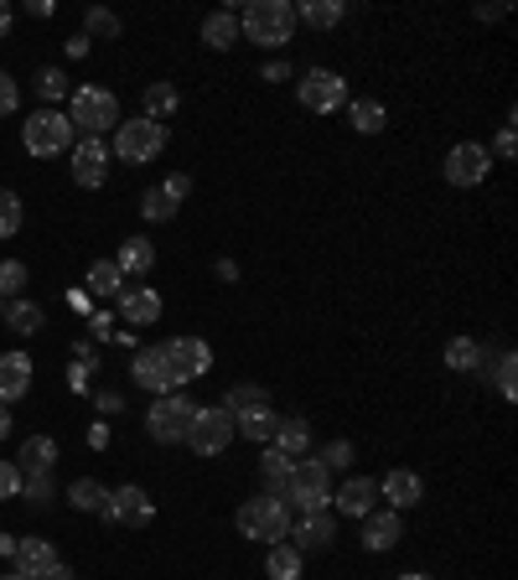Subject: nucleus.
I'll list each match as a JSON object with an SVG mask.
<instances>
[{
    "mask_svg": "<svg viewBox=\"0 0 518 580\" xmlns=\"http://www.w3.org/2000/svg\"><path fill=\"white\" fill-rule=\"evenodd\" d=\"M296 93H301V104H307L311 115H332V109L348 104V78L332 68H311L307 78L296 83Z\"/></svg>",
    "mask_w": 518,
    "mask_h": 580,
    "instance_id": "9",
    "label": "nucleus"
},
{
    "mask_svg": "<svg viewBox=\"0 0 518 580\" xmlns=\"http://www.w3.org/2000/svg\"><path fill=\"white\" fill-rule=\"evenodd\" d=\"M119 291H125L119 265H115V259H94V265H89V296H99V301H115Z\"/></svg>",
    "mask_w": 518,
    "mask_h": 580,
    "instance_id": "27",
    "label": "nucleus"
},
{
    "mask_svg": "<svg viewBox=\"0 0 518 580\" xmlns=\"http://www.w3.org/2000/svg\"><path fill=\"white\" fill-rule=\"evenodd\" d=\"M16 104H22V89H16V78L0 68V115H16Z\"/></svg>",
    "mask_w": 518,
    "mask_h": 580,
    "instance_id": "45",
    "label": "nucleus"
},
{
    "mask_svg": "<svg viewBox=\"0 0 518 580\" xmlns=\"http://www.w3.org/2000/svg\"><path fill=\"white\" fill-rule=\"evenodd\" d=\"M187 192H192V177H166L161 186H151L141 197V212L151 223H166V218H177V208L187 203Z\"/></svg>",
    "mask_w": 518,
    "mask_h": 580,
    "instance_id": "14",
    "label": "nucleus"
},
{
    "mask_svg": "<svg viewBox=\"0 0 518 580\" xmlns=\"http://www.w3.org/2000/svg\"><path fill=\"white\" fill-rule=\"evenodd\" d=\"M73 182L89 186V192L109 182V145H104V140L83 136L78 145H73Z\"/></svg>",
    "mask_w": 518,
    "mask_h": 580,
    "instance_id": "12",
    "label": "nucleus"
},
{
    "mask_svg": "<svg viewBox=\"0 0 518 580\" xmlns=\"http://www.w3.org/2000/svg\"><path fill=\"white\" fill-rule=\"evenodd\" d=\"M358 524H363V550H374V555H384V550H394V544L404 539V524H400V513H394V508H384V513H363Z\"/></svg>",
    "mask_w": 518,
    "mask_h": 580,
    "instance_id": "17",
    "label": "nucleus"
},
{
    "mask_svg": "<svg viewBox=\"0 0 518 580\" xmlns=\"http://www.w3.org/2000/svg\"><path fill=\"white\" fill-rule=\"evenodd\" d=\"M16 570H22L26 580H37L42 576V570H52V565H57V550H52V539H16Z\"/></svg>",
    "mask_w": 518,
    "mask_h": 580,
    "instance_id": "23",
    "label": "nucleus"
},
{
    "mask_svg": "<svg viewBox=\"0 0 518 580\" xmlns=\"http://www.w3.org/2000/svg\"><path fill=\"white\" fill-rule=\"evenodd\" d=\"M238 31H244V42L275 52V47H285L290 31H296V5H290V0H249L244 16H238Z\"/></svg>",
    "mask_w": 518,
    "mask_h": 580,
    "instance_id": "1",
    "label": "nucleus"
},
{
    "mask_svg": "<svg viewBox=\"0 0 518 580\" xmlns=\"http://www.w3.org/2000/svg\"><path fill=\"white\" fill-rule=\"evenodd\" d=\"M5 31H11V5L0 0V37H5Z\"/></svg>",
    "mask_w": 518,
    "mask_h": 580,
    "instance_id": "54",
    "label": "nucleus"
},
{
    "mask_svg": "<svg viewBox=\"0 0 518 580\" xmlns=\"http://www.w3.org/2000/svg\"><path fill=\"white\" fill-rule=\"evenodd\" d=\"M115 265H119V275H151V270H156V244L135 233V239H125V244H119Z\"/></svg>",
    "mask_w": 518,
    "mask_h": 580,
    "instance_id": "24",
    "label": "nucleus"
},
{
    "mask_svg": "<svg viewBox=\"0 0 518 580\" xmlns=\"http://www.w3.org/2000/svg\"><path fill=\"white\" fill-rule=\"evenodd\" d=\"M384 125H389L384 104H378V99H358V104H353V130H358V136H378Z\"/></svg>",
    "mask_w": 518,
    "mask_h": 580,
    "instance_id": "35",
    "label": "nucleus"
},
{
    "mask_svg": "<svg viewBox=\"0 0 518 580\" xmlns=\"http://www.w3.org/2000/svg\"><path fill=\"white\" fill-rule=\"evenodd\" d=\"M68 73L63 68H42L37 73V93H42V99H48V104H57V99H68Z\"/></svg>",
    "mask_w": 518,
    "mask_h": 580,
    "instance_id": "37",
    "label": "nucleus"
},
{
    "mask_svg": "<svg viewBox=\"0 0 518 580\" xmlns=\"http://www.w3.org/2000/svg\"><path fill=\"white\" fill-rule=\"evenodd\" d=\"M446 369L451 373H477L482 369V343H477V337H451L446 343Z\"/></svg>",
    "mask_w": 518,
    "mask_h": 580,
    "instance_id": "29",
    "label": "nucleus"
},
{
    "mask_svg": "<svg viewBox=\"0 0 518 580\" xmlns=\"http://www.w3.org/2000/svg\"><path fill=\"white\" fill-rule=\"evenodd\" d=\"M16 291H26V265L22 259H5L0 265V296H16Z\"/></svg>",
    "mask_w": 518,
    "mask_h": 580,
    "instance_id": "43",
    "label": "nucleus"
},
{
    "mask_svg": "<svg viewBox=\"0 0 518 580\" xmlns=\"http://www.w3.org/2000/svg\"><path fill=\"white\" fill-rule=\"evenodd\" d=\"M514 373H518V358H514V352H503V358H497V369H493V384H497V395H503V399L518 395V378H514Z\"/></svg>",
    "mask_w": 518,
    "mask_h": 580,
    "instance_id": "38",
    "label": "nucleus"
},
{
    "mask_svg": "<svg viewBox=\"0 0 518 580\" xmlns=\"http://www.w3.org/2000/svg\"><path fill=\"white\" fill-rule=\"evenodd\" d=\"M0 555H5V559L16 555V534H0Z\"/></svg>",
    "mask_w": 518,
    "mask_h": 580,
    "instance_id": "53",
    "label": "nucleus"
},
{
    "mask_svg": "<svg viewBox=\"0 0 518 580\" xmlns=\"http://www.w3.org/2000/svg\"><path fill=\"white\" fill-rule=\"evenodd\" d=\"M471 16H477V22H503V16H508V5H477Z\"/></svg>",
    "mask_w": 518,
    "mask_h": 580,
    "instance_id": "48",
    "label": "nucleus"
},
{
    "mask_svg": "<svg viewBox=\"0 0 518 580\" xmlns=\"http://www.w3.org/2000/svg\"><path fill=\"white\" fill-rule=\"evenodd\" d=\"M31 395V358L26 352H0V404H16Z\"/></svg>",
    "mask_w": 518,
    "mask_h": 580,
    "instance_id": "18",
    "label": "nucleus"
},
{
    "mask_svg": "<svg viewBox=\"0 0 518 580\" xmlns=\"http://www.w3.org/2000/svg\"><path fill=\"white\" fill-rule=\"evenodd\" d=\"M5 326H11V332H22V337H37V332L48 326V311H42L37 301H11L5 306Z\"/></svg>",
    "mask_w": 518,
    "mask_h": 580,
    "instance_id": "28",
    "label": "nucleus"
},
{
    "mask_svg": "<svg viewBox=\"0 0 518 580\" xmlns=\"http://www.w3.org/2000/svg\"><path fill=\"white\" fill-rule=\"evenodd\" d=\"M514 151H518V140H514V115H508V125L497 130V156H503V162H514Z\"/></svg>",
    "mask_w": 518,
    "mask_h": 580,
    "instance_id": "47",
    "label": "nucleus"
},
{
    "mask_svg": "<svg viewBox=\"0 0 518 580\" xmlns=\"http://www.w3.org/2000/svg\"><path fill=\"white\" fill-rule=\"evenodd\" d=\"M0 580H26V576H22V570H5V576H0Z\"/></svg>",
    "mask_w": 518,
    "mask_h": 580,
    "instance_id": "57",
    "label": "nucleus"
},
{
    "mask_svg": "<svg viewBox=\"0 0 518 580\" xmlns=\"http://www.w3.org/2000/svg\"><path fill=\"white\" fill-rule=\"evenodd\" d=\"M182 109V93L171 89V83H151L145 89V119H156V125H166V119Z\"/></svg>",
    "mask_w": 518,
    "mask_h": 580,
    "instance_id": "30",
    "label": "nucleus"
},
{
    "mask_svg": "<svg viewBox=\"0 0 518 580\" xmlns=\"http://www.w3.org/2000/svg\"><path fill=\"white\" fill-rule=\"evenodd\" d=\"M63 47H68V57H83V52H89V37H68Z\"/></svg>",
    "mask_w": 518,
    "mask_h": 580,
    "instance_id": "51",
    "label": "nucleus"
},
{
    "mask_svg": "<svg viewBox=\"0 0 518 580\" xmlns=\"http://www.w3.org/2000/svg\"><path fill=\"white\" fill-rule=\"evenodd\" d=\"M285 503H296L301 513H327V503H332V472L322 462H290V477H285Z\"/></svg>",
    "mask_w": 518,
    "mask_h": 580,
    "instance_id": "5",
    "label": "nucleus"
},
{
    "mask_svg": "<svg viewBox=\"0 0 518 580\" xmlns=\"http://www.w3.org/2000/svg\"><path fill=\"white\" fill-rule=\"evenodd\" d=\"M166 151V125H156V119H119L115 125V156L125 166H145L156 162Z\"/></svg>",
    "mask_w": 518,
    "mask_h": 580,
    "instance_id": "3",
    "label": "nucleus"
},
{
    "mask_svg": "<svg viewBox=\"0 0 518 580\" xmlns=\"http://www.w3.org/2000/svg\"><path fill=\"white\" fill-rule=\"evenodd\" d=\"M378 498H384V503H389L394 513H400V508L410 513V508H415V503L425 498V482L415 477V472H404V466H394V472H389V477L378 482Z\"/></svg>",
    "mask_w": 518,
    "mask_h": 580,
    "instance_id": "19",
    "label": "nucleus"
},
{
    "mask_svg": "<svg viewBox=\"0 0 518 580\" xmlns=\"http://www.w3.org/2000/svg\"><path fill=\"white\" fill-rule=\"evenodd\" d=\"M115 301H119V317H125L130 326H156L161 322V291H151V285H125Z\"/></svg>",
    "mask_w": 518,
    "mask_h": 580,
    "instance_id": "15",
    "label": "nucleus"
},
{
    "mask_svg": "<svg viewBox=\"0 0 518 580\" xmlns=\"http://www.w3.org/2000/svg\"><path fill=\"white\" fill-rule=\"evenodd\" d=\"M73 125L83 130V136L104 140V130H115L119 125V99L109 89H99V83H83V89H73Z\"/></svg>",
    "mask_w": 518,
    "mask_h": 580,
    "instance_id": "4",
    "label": "nucleus"
},
{
    "mask_svg": "<svg viewBox=\"0 0 518 580\" xmlns=\"http://www.w3.org/2000/svg\"><path fill=\"white\" fill-rule=\"evenodd\" d=\"M187 446L197 456H223L229 446H234V415L223 410V404H208V410H197L187 425Z\"/></svg>",
    "mask_w": 518,
    "mask_h": 580,
    "instance_id": "8",
    "label": "nucleus"
},
{
    "mask_svg": "<svg viewBox=\"0 0 518 580\" xmlns=\"http://www.w3.org/2000/svg\"><path fill=\"white\" fill-rule=\"evenodd\" d=\"M130 373H135V384L151 389V395H177V378H171V363H166L161 348H141L135 363H130Z\"/></svg>",
    "mask_w": 518,
    "mask_h": 580,
    "instance_id": "16",
    "label": "nucleus"
},
{
    "mask_svg": "<svg viewBox=\"0 0 518 580\" xmlns=\"http://www.w3.org/2000/svg\"><path fill=\"white\" fill-rule=\"evenodd\" d=\"M264 570H270V580H301V555H296L290 544H270Z\"/></svg>",
    "mask_w": 518,
    "mask_h": 580,
    "instance_id": "34",
    "label": "nucleus"
},
{
    "mask_svg": "<svg viewBox=\"0 0 518 580\" xmlns=\"http://www.w3.org/2000/svg\"><path fill=\"white\" fill-rule=\"evenodd\" d=\"M5 436H11V410L0 404V441H5Z\"/></svg>",
    "mask_w": 518,
    "mask_h": 580,
    "instance_id": "55",
    "label": "nucleus"
},
{
    "mask_svg": "<svg viewBox=\"0 0 518 580\" xmlns=\"http://www.w3.org/2000/svg\"><path fill=\"white\" fill-rule=\"evenodd\" d=\"M16 233H22V197L0 186V239H16Z\"/></svg>",
    "mask_w": 518,
    "mask_h": 580,
    "instance_id": "36",
    "label": "nucleus"
},
{
    "mask_svg": "<svg viewBox=\"0 0 518 580\" xmlns=\"http://www.w3.org/2000/svg\"><path fill=\"white\" fill-rule=\"evenodd\" d=\"M259 472H264V482H270V488H285V477H290V456H281V451H264Z\"/></svg>",
    "mask_w": 518,
    "mask_h": 580,
    "instance_id": "41",
    "label": "nucleus"
},
{
    "mask_svg": "<svg viewBox=\"0 0 518 580\" xmlns=\"http://www.w3.org/2000/svg\"><path fill=\"white\" fill-rule=\"evenodd\" d=\"M296 22L327 31V26L342 22V0H301V5H296Z\"/></svg>",
    "mask_w": 518,
    "mask_h": 580,
    "instance_id": "31",
    "label": "nucleus"
},
{
    "mask_svg": "<svg viewBox=\"0 0 518 580\" xmlns=\"http://www.w3.org/2000/svg\"><path fill=\"white\" fill-rule=\"evenodd\" d=\"M400 580H430V576H425V570H404Z\"/></svg>",
    "mask_w": 518,
    "mask_h": 580,
    "instance_id": "56",
    "label": "nucleus"
},
{
    "mask_svg": "<svg viewBox=\"0 0 518 580\" xmlns=\"http://www.w3.org/2000/svg\"><path fill=\"white\" fill-rule=\"evenodd\" d=\"M52 462H57V441L52 436H31L22 446V477L26 472H52Z\"/></svg>",
    "mask_w": 518,
    "mask_h": 580,
    "instance_id": "32",
    "label": "nucleus"
},
{
    "mask_svg": "<svg viewBox=\"0 0 518 580\" xmlns=\"http://www.w3.org/2000/svg\"><path fill=\"white\" fill-rule=\"evenodd\" d=\"M16 492H22V466L0 462V498H16Z\"/></svg>",
    "mask_w": 518,
    "mask_h": 580,
    "instance_id": "46",
    "label": "nucleus"
},
{
    "mask_svg": "<svg viewBox=\"0 0 518 580\" xmlns=\"http://www.w3.org/2000/svg\"><path fill=\"white\" fill-rule=\"evenodd\" d=\"M275 451L281 456H307L311 451V425L301 415H285L281 425H275Z\"/></svg>",
    "mask_w": 518,
    "mask_h": 580,
    "instance_id": "25",
    "label": "nucleus"
},
{
    "mask_svg": "<svg viewBox=\"0 0 518 580\" xmlns=\"http://www.w3.org/2000/svg\"><path fill=\"white\" fill-rule=\"evenodd\" d=\"M332 503H337V513H348V518H363V513H374V503H378V482L374 477H348L342 488L332 492Z\"/></svg>",
    "mask_w": 518,
    "mask_h": 580,
    "instance_id": "20",
    "label": "nucleus"
},
{
    "mask_svg": "<svg viewBox=\"0 0 518 580\" xmlns=\"http://www.w3.org/2000/svg\"><path fill=\"white\" fill-rule=\"evenodd\" d=\"M238 534L259 539V544H285V539H290V508H285L281 492L249 498V503L238 508Z\"/></svg>",
    "mask_w": 518,
    "mask_h": 580,
    "instance_id": "2",
    "label": "nucleus"
},
{
    "mask_svg": "<svg viewBox=\"0 0 518 580\" xmlns=\"http://www.w3.org/2000/svg\"><path fill=\"white\" fill-rule=\"evenodd\" d=\"M192 415H197V404H192L187 395H156L151 415H145V436H151V441H161V446L187 441Z\"/></svg>",
    "mask_w": 518,
    "mask_h": 580,
    "instance_id": "6",
    "label": "nucleus"
},
{
    "mask_svg": "<svg viewBox=\"0 0 518 580\" xmlns=\"http://www.w3.org/2000/svg\"><path fill=\"white\" fill-rule=\"evenodd\" d=\"M89 332H94V337H115V332H109V311H94V317H89Z\"/></svg>",
    "mask_w": 518,
    "mask_h": 580,
    "instance_id": "49",
    "label": "nucleus"
},
{
    "mask_svg": "<svg viewBox=\"0 0 518 580\" xmlns=\"http://www.w3.org/2000/svg\"><path fill=\"white\" fill-rule=\"evenodd\" d=\"M290 539H296L290 544L296 555H311V550H327L332 539H337V524H332L327 513H307L301 524H290Z\"/></svg>",
    "mask_w": 518,
    "mask_h": 580,
    "instance_id": "22",
    "label": "nucleus"
},
{
    "mask_svg": "<svg viewBox=\"0 0 518 580\" xmlns=\"http://www.w3.org/2000/svg\"><path fill=\"white\" fill-rule=\"evenodd\" d=\"M161 352H166V363H171L177 389L192 384V378H203V373L212 369V348L203 343V337H171V343H161Z\"/></svg>",
    "mask_w": 518,
    "mask_h": 580,
    "instance_id": "11",
    "label": "nucleus"
},
{
    "mask_svg": "<svg viewBox=\"0 0 518 580\" xmlns=\"http://www.w3.org/2000/svg\"><path fill=\"white\" fill-rule=\"evenodd\" d=\"M316 462L327 466V472H348V466H353V441H327Z\"/></svg>",
    "mask_w": 518,
    "mask_h": 580,
    "instance_id": "40",
    "label": "nucleus"
},
{
    "mask_svg": "<svg viewBox=\"0 0 518 580\" xmlns=\"http://www.w3.org/2000/svg\"><path fill=\"white\" fill-rule=\"evenodd\" d=\"M249 404H270V395L264 389H255V384H234L229 389V399H223V410L234 415V410H249Z\"/></svg>",
    "mask_w": 518,
    "mask_h": 580,
    "instance_id": "39",
    "label": "nucleus"
},
{
    "mask_svg": "<svg viewBox=\"0 0 518 580\" xmlns=\"http://www.w3.org/2000/svg\"><path fill=\"white\" fill-rule=\"evenodd\" d=\"M22 492L31 498V503H52V472H26Z\"/></svg>",
    "mask_w": 518,
    "mask_h": 580,
    "instance_id": "42",
    "label": "nucleus"
},
{
    "mask_svg": "<svg viewBox=\"0 0 518 580\" xmlns=\"http://www.w3.org/2000/svg\"><path fill=\"white\" fill-rule=\"evenodd\" d=\"M73 498V508H83V513H104V503H109V488L104 482H94V477H78L68 488Z\"/></svg>",
    "mask_w": 518,
    "mask_h": 580,
    "instance_id": "33",
    "label": "nucleus"
},
{
    "mask_svg": "<svg viewBox=\"0 0 518 580\" xmlns=\"http://www.w3.org/2000/svg\"><path fill=\"white\" fill-rule=\"evenodd\" d=\"M119 31H125V26H119V16L115 11H89V37H119Z\"/></svg>",
    "mask_w": 518,
    "mask_h": 580,
    "instance_id": "44",
    "label": "nucleus"
},
{
    "mask_svg": "<svg viewBox=\"0 0 518 580\" xmlns=\"http://www.w3.org/2000/svg\"><path fill=\"white\" fill-rule=\"evenodd\" d=\"M151 498H145V488H135V482H125V488L109 492V503H104V518L109 524H130V529H141V524H151Z\"/></svg>",
    "mask_w": 518,
    "mask_h": 580,
    "instance_id": "13",
    "label": "nucleus"
},
{
    "mask_svg": "<svg viewBox=\"0 0 518 580\" xmlns=\"http://www.w3.org/2000/svg\"><path fill=\"white\" fill-rule=\"evenodd\" d=\"M22 145L31 156H63L73 145V119L57 115V109H37V115L22 125Z\"/></svg>",
    "mask_w": 518,
    "mask_h": 580,
    "instance_id": "7",
    "label": "nucleus"
},
{
    "mask_svg": "<svg viewBox=\"0 0 518 580\" xmlns=\"http://www.w3.org/2000/svg\"><path fill=\"white\" fill-rule=\"evenodd\" d=\"M446 182L451 186H482L488 182V171H493V156H488V145H477V140H462V145H451L446 151Z\"/></svg>",
    "mask_w": 518,
    "mask_h": 580,
    "instance_id": "10",
    "label": "nucleus"
},
{
    "mask_svg": "<svg viewBox=\"0 0 518 580\" xmlns=\"http://www.w3.org/2000/svg\"><path fill=\"white\" fill-rule=\"evenodd\" d=\"M0 317H5V301H0Z\"/></svg>",
    "mask_w": 518,
    "mask_h": 580,
    "instance_id": "58",
    "label": "nucleus"
},
{
    "mask_svg": "<svg viewBox=\"0 0 518 580\" xmlns=\"http://www.w3.org/2000/svg\"><path fill=\"white\" fill-rule=\"evenodd\" d=\"M203 42H208L212 52H229V47H238V16H234V11H212L208 22H203Z\"/></svg>",
    "mask_w": 518,
    "mask_h": 580,
    "instance_id": "26",
    "label": "nucleus"
},
{
    "mask_svg": "<svg viewBox=\"0 0 518 580\" xmlns=\"http://www.w3.org/2000/svg\"><path fill=\"white\" fill-rule=\"evenodd\" d=\"M37 580H73V570H68V565H63V559H57V565H52V570H42V576H37Z\"/></svg>",
    "mask_w": 518,
    "mask_h": 580,
    "instance_id": "50",
    "label": "nucleus"
},
{
    "mask_svg": "<svg viewBox=\"0 0 518 580\" xmlns=\"http://www.w3.org/2000/svg\"><path fill=\"white\" fill-rule=\"evenodd\" d=\"M275 425H281V415H275V404H249V410H234V436H244V441H275Z\"/></svg>",
    "mask_w": 518,
    "mask_h": 580,
    "instance_id": "21",
    "label": "nucleus"
},
{
    "mask_svg": "<svg viewBox=\"0 0 518 580\" xmlns=\"http://www.w3.org/2000/svg\"><path fill=\"white\" fill-rule=\"evenodd\" d=\"M99 410H104V415H119V395H99Z\"/></svg>",
    "mask_w": 518,
    "mask_h": 580,
    "instance_id": "52",
    "label": "nucleus"
}]
</instances>
